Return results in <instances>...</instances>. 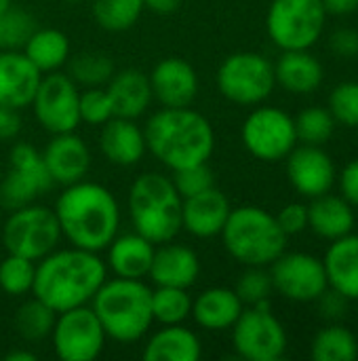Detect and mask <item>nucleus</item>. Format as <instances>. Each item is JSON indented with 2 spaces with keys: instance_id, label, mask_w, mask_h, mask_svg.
<instances>
[{
  "instance_id": "obj_46",
  "label": "nucleus",
  "mask_w": 358,
  "mask_h": 361,
  "mask_svg": "<svg viewBox=\"0 0 358 361\" xmlns=\"http://www.w3.org/2000/svg\"><path fill=\"white\" fill-rule=\"evenodd\" d=\"M340 190H342V197L352 207H358V159L350 161L342 169V173H340Z\"/></svg>"
},
{
  "instance_id": "obj_55",
  "label": "nucleus",
  "mask_w": 358,
  "mask_h": 361,
  "mask_svg": "<svg viewBox=\"0 0 358 361\" xmlns=\"http://www.w3.org/2000/svg\"><path fill=\"white\" fill-rule=\"evenodd\" d=\"M0 222H2V209H0Z\"/></svg>"
},
{
  "instance_id": "obj_15",
  "label": "nucleus",
  "mask_w": 358,
  "mask_h": 361,
  "mask_svg": "<svg viewBox=\"0 0 358 361\" xmlns=\"http://www.w3.org/2000/svg\"><path fill=\"white\" fill-rule=\"evenodd\" d=\"M274 290L293 302H314L327 288L323 260L306 252H283L272 264Z\"/></svg>"
},
{
  "instance_id": "obj_9",
  "label": "nucleus",
  "mask_w": 358,
  "mask_h": 361,
  "mask_svg": "<svg viewBox=\"0 0 358 361\" xmlns=\"http://www.w3.org/2000/svg\"><path fill=\"white\" fill-rule=\"evenodd\" d=\"M232 330V345L247 361H279L287 353V332L270 311V302L243 309Z\"/></svg>"
},
{
  "instance_id": "obj_18",
  "label": "nucleus",
  "mask_w": 358,
  "mask_h": 361,
  "mask_svg": "<svg viewBox=\"0 0 358 361\" xmlns=\"http://www.w3.org/2000/svg\"><path fill=\"white\" fill-rule=\"evenodd\" d=\"M150 85L154 97L165 108H186L198 93V76L181 57H167L158 61L150 74Z\"/></svg>"
},
{
  "instance_id": "obj_27",
  "label": "nucleus",
  "mask_w": 358,
  "mask_h": 361,
  "mask_svg": "<svg viewBox=\"0 0 358 361\" xmlns=\"http://www.w3.org/2000/svg\"><path fill=\"white\" fill-rule=\"evenodd\" d=\"M106 250H108L110 269L116 273V277H124V279L148 277L154 258V243L141 237L139 233L116 235Z\"/></svg>"
},
{
  "instance_id": "obj_7",
  "label": "nucleus",
  "mask_w": 358,
  "mask_h": 361,
  "mask_svg": "<svg viewBox=\"0 0 358 361\" xmlns=\"http://www.w3.org/2000/svg\"><path fill=\"white\" fill-rule=\"evenodd\" d=\"M327 11L321 0H272L266 15L270 40L283 51L317 44L325 30Z\"/></svg>"
},
{
  "instance_id": "obj_49",
  "label": "nucleus",
  "mask_w": 358,
  "mask_h": 361,
  "mask_svg": "<svg viewBox=\"0 0 358 361\" xmlns=\"http://www.w3.org/2000/svg\"><path fill=\"white\" fill-rule=\"evenodd\" d=\"M181 0H143V8H150L158 15H169L179 8Z\"/></svg>"
},
{
  "instance_id": "obj_33",
  "label": "nucleus",
  "mask_w": 358,
  "mask_h": 361,
  "mask_svg": "<svg viewBox=\"0 0 358 361\" xmlns=\"http://www.w3.org/2000/svg\"><path fill=\"white\" fill-rule=\"evenodd\" d=\"M55 319H57V313L46 302H42L40 298L34 296L32 300H27L19 307V311L15 315V328L21 338L36 343V341L46 338L53 332Z\"/></svg>"
},
{
  "instance_id": "obj_50",
  "label": "nucleus",
  "mask_w": 358,
  "mask_h": 361,
  "mask_svg": "<svg viewBox=\"0 0 358 361\" xmlns=\"http://www.w3.org/2000/svg\"><path fill=\"white\" fill-rule=\"evenodd\" d=\"M36 360V355L34 353H30V351H11L8 355H6V361H34Z\"/></svg>"
},
{
  "instance_id": "obj_22",
  "label": "nucleus",
  "mask_w": 358,
  "mask_h": 361,
  "mask_svg": "<svg viewBox=\"0 0 358 361\" xmlns=\"http://www.w3.org/2000/svg\"><path fill=\"white\" fill-rule=\"evenodd\" d=\"M198 273H200V262L194 250L177 243H162V247L154 250L148 277L156 286L188 290L190 286L196 283Z\"/></svg>"
},
{
  "instance_id": "obj_54",
  "label": "nucleus",
  "mask_w": 358,
  "mask_h": 361,
  "mask_svg": "<svg viewBox=\"0 0 358 361\" xmlns=\"http://www.w3.org/2000/svg\"><path fill=\"white\" fill-rule=\"evenodd\" d=\"M0 182H2V169H0Z\"/></svg>"
},
{
  "instance_id": "obj_52",
  "label": "nucleus",
  "mask_w": 358,
  "mask_h": 361,
  "mask_svg": "<svg viewBox=\"0 0 358 361\" xmlns=\"http://www.w3.org/2000/svg\"><path fill=\"white\" fill-rule=\"evenodd\" d=\"M65 2H82V0H65Z\"/></svg>"
},
{
  "instance_id": "obj_1",
  "label": "nucleus",
  "mask_w": 358,
  "mask_h": 361,
  "mask_svg": "<svg viewBox=\"0 0 358 361\" xmlns=\"http://www.w3.org/2000/svg\"><path fill=\"white\" fill-rule=\"evenodd\" d=\"M106 281V264L97 252L70 247L53 250L38 260L32 294L55 313L89 305Z\"/></svg>"
},
{
  "instance_id": "obj_11",
  "label": "nucleus",
  "mask_w": 358,
  "mask_h": 361,
  "mask_svg": "<svg viewBox=\"0 0 358 361\" xmlns=\"http://www.w3.org/2000/svg\"><path fill=\"white\" fill-rule=\"evenodd\" d=\"M243 144L260 161L274 163L287 159L298 146L295 121L281 108L264 106L253 110L243 123Z\"/></svg>"
},
{
  "instance_id": "obj_6",
  "label": "nucleus",
  "mask_w": 358,
  "mask_h": 361,
  "mask_svg": "<svg viewBox=\"0 0 358 361\" xmlns=\"http://www.w3.org/2000/svg\"><path fill=\"white\" fill-rule=\"evenodd\" d=\"M222 237L228 254L245 267H270L287 250L276 216L255 205L232 209Z\"/></svg>"
},
{
  "instance_id": "obj_10",
  "label": "nucleus",
  "mask_w": 358,
  "mask_h": 361,
  "mask_svg": "<svg viewBox=\"0 0 358 361\" xmlns=\"http://www.w3.org/2000/svg\"><path fill=\"white\" fill-rule=\"evenodd\" d=\"M274 85V66L253 51H241L226 57L217 70V87L222 95L241 106L262 104L270 97Z\"/></svg>"
},
{
  "instance_id": "obj_30",
  "label": "nucleus",
  "mask_w": 358,
  "mask_h": 361,
  "mask_svg": "<svg viewBox=\"0 0 358 361\" xmlns=\"http://www.w3.org/2000/svg\"><path fill=\"white\" fill-rule=\"evenodd\" d=\"M25 57L42 72H55L70 59V40L59 30H36L23 47Z\"/></svg>"
},
{
  "instance_id": "obj_21",
  "label": "nucleus",
  "mask_w": 358,
  "mask_h": 361,
  "mask_svg": "<svg viewBox=\"0 0 358 361\" xmlns=\"http://www.w3.org/2000/svg\"><path fill=\"white\" fill-rule=\"evenodd\" d=\"M106 93L110 97L114 116L133 118V121L141 116L154 99L150 76H146L135 68L114 72V76L108 80Z\"/></svg>"
},
{
  "instance_id": "obj_13",
  "label": "nucleus",
  "mask_w": 358,
  "mask_h": 361,
  "mask_svg": "<svg viewBox=\"0 0 358 361\" xmlns=\"http://www.w3.org/2000/svg\"><path fill=\"white\" fill-rule=\"evenodd\" d=\"M51 334L55 353L63 361H93L106 343V332L95 311L87 305L57 313Z\"/></svg>"
},
{
  "instance_id": "obj_35",
  "label": "nucleus",
  "mask_w": 358,
  "mask_h": 361,
  "mask_svg": "<svg viewBox=\"0 0 358 361\" xmlns=\"http://www.w3.org/2000/svg\"><path fill=\"white\" fill-rule=\"evenodd\" d=\"M68 76L76 85H84L89 89L101 87V85H108V80L114 76V61L108 55L97 53V51L80 53L70 59Z\"/></svg>"
},
{
  "instance_id": "obj_25",
  "label": "nucleus",
  "mask_w": 358,
  "mask_h": 361,
  "mask_svg": "<svg viewBox=\"0 0 358 361\" xmlns=\"http://www.w3.org/2000/svg\"><path fill=\"white\" fill-rule=\"evenodd\" d=\"M243 309L245 305L230 288H209L200 292L196 300H192L194 322L209 332L230 330L241 317Z\"/></svg>"
},
{
  "instance_id": "obj_29",
  "label": "nucleus",
  "mask_w": 358,
  "mask_h": 361,
  "mask_svg": "<svg viewBox=\"0 0 358 361\" xmlns=\"http://www.w3.org/2000/svg\"><path fill=\"white\" fill-rule=\"evenodd\" d=\"M203 353L198 336L181 324L165 326L143 347L146 361H196Z\"/></svg>"
},
{
  "instance_id": "obj_43",
  "label": "nucleus",
  "mask_w": 358,
  "mask_h": 361,
  "mask_svg": "<svg viewBox=\"0 0 358 361\" xmlns=\"http://www.w3.org/2000/svg\"><path fill=\"white\" fill-rule=\"evenodd\" d=\"M276 220H279V224H281V228H283V233L287 237L300 235V233H304L308 228V205H304V203H287L279 212Z\"/></svg>"
},
{
  "instance_id": "obj_39",
  "label": "nucleus",
  "mask_w": 358,
  "mask_h": 361,
  "mask_svg": "<svg viewBox=\"0 0 358 361\" xmlns=\"http://www.w3.org/2000/svg\"><path fill=\"white\" fill-rule=\"evenodd\" d=\"M234 292L241 298V302L247 307L266 305V302H270V294L274 292L272 277L268 271H264V267H249L238 277Z\"/></svg>"
},
{
  "instance_id": "obj_2",
  "label": "nucleus",
  "mask_w": 358,
  "mask_h": 361,
  "mask_svg": "<svg viewBox=\"0 0 358 361\" xmlns=\"http://www.w3.org/2000/svg\"><path fill=\"white\" fill-rule=\"evenodd\" d=\"M61 235L80 250L101 252L118 235L120 209L114 195L97 182L65 186L55 203Z\"/></svg>"
},
{
  "instance_id": "obj_23",
  "label": "nucleus",
  "mask_w": 358,
  "mask_h": 361,
  "mask_svg": "<svg viewBox=\"0 0 358 361\" xmlns=\"http://www.w3.org/2000/svg\"><path fill=\"white\" fill-rule=\"evenodd\" d=\"M99 148L110 163L120 167H131L139 163L143 152L148 150L143 129H139L133 118L120 116H112L108 123H103Z\"/></svg>"
},
{
  "instance_id": "obj_14",
  "label": "nucleus",
  "mask_w": 358,
  "mask_h": 361,
  "mask_svg": "<svg viewBox=\"0 0 358 361\" xmlns=\"http://www.w3.org/2000/svg\"><path fill=\"white\" fill-rule=\"evenodd\" d=\"M80 93L76 82L61 72H46V76L40 78V85L36 89V95L32 99L34 114L38 123L49 133H65L74 131L80 123V110H78Z\"/></svg>"
},
{
  "instance_id": "obj_16",
  "label": "nucleus",
  "mask_w": 358,
  "mask_h": 361,
  "mask_svg": "<svg viewBox=\"0 0 358 361\" xmlns=\"http://www.w3.org/2000/svg\"><path fill=\"white\" fill-rule=\"evenodd\" d=\"M287 176L302 197L314 199L333 188L335 165L321 146L304 144L287 154Z\"/></svg>"
},
{
  "instance_id": "obj_4",
  "label": "nucleus",
  "mask_w": 358,
  "mask_h": 361,
  "mask_svg": "<svg viewBox=\"0 0 358 361\" xmlns=\"http://www.w3.org/2000/svg\"><path fill=\"white\" fill-rule=\"evenodd\" d=\"M91 302L106 336L118 343L139 341L154 324L152 290L141 279H106Z\"/></svg>"
},
{
  "instance_id": "obj_5",
  "label": "nucleus",
  "mask_w": 358,
  "mask_h": 361,
  "mask_svg": "<svg viewBox=\"0 0 358 361\" xmlns=\"http://www.w3.org/2000/svg\"><path fill=\"white\" fill-rule=\"evenodd\" d=\"M181 195L171 178L141 173L129 190V214L135 233L154 245L169 243L181 231Z\"/></svg>"
},
{
  "instance_id": "obj_28",
  "label": "nucleus",
  "mask_w": 358,
  "mask_h": 361,
  "mask_svg": "<svg viewBox=\"0 0 358 361\" xmlns=\"http://www.w3.org/2000/svg\"><path fill=\"white\" fill-rule=\"evenodd\" d=\"M354 209L344 197L321 195L314 197L308 205V228H312L319 237L333 241L354 231Z\"/></svg>"
},
{
  "instance_id": "obj_20",
  "label": "nucleus",
  "mask_w": 358,
  "mask_h": 361,
  "mask_svg": "<svg viewBox=\"0 0 358 361\" xmlns=\"http://www.w3.org/2000/svg\"><path fill=\"white\" fill-rule=\"evenodd\" d=\"M232 207L222 190L215 186L184 199L181 203V228L198 239L222 235Z\"/></svg>"
},
{
  "instance_id": "obj_12",
  "label": "nucleus",
  "mask_w": 358,
  "mask_h": 361,
  "mask_svg": "<svg viewBox=\"0 0 358 361\" xmlns=\"http://www.w3.org/2000/svg\"><path fill=\"white\" fill-rule=\"evenodd\" d=\"M8 161L11 169L0 182V207L15 212L44 195L53 186V178L46 171L42 154L25 142L13 146Z\"/></svg>"
},
{
  "instance_id": "obj_24",
  "label": "nucleus",
  "mask_w": 358,
  "mask_h": 361,
  "mask_svg": "<svg viewBox=\"0 0 358 361\" xmlns=\"http://www.w3.org/2000/svg\"><path fill=\"white\" fill-rule=\"evenodd\" d=\"M323 267L327 283L348 300L358 298V235L348 233L333 239L325 252Z\"/></svg>"
},
{
  "instance_id": "obj_38",
  "label": "nucleus",
  "mask_w": 358,
  "mask_h": 361,
  "mask_svg": "<svg viewBox=\"0 0 358 361\" xmlns=\"http://www.w3.org/2000/svg\"><path fill=\"white\" fill-rule=\"evenodd\" d=\"M36 30V19L21 8L8 6L4 13H0V44L8 51L23 49Z\"/></svg>"
},
{
  "instance_id": "obj_41",
  "label": "nucleus",
  "mask_w": 358,
  "mask_h": 361,
  "mask_svg": "<svg viewBox=\"0 0 358 361\" xmlns=\"http://www.w3.org/2000/svg\"><path fill=\"white\" fill-rule=\"evenodd\" d=\"M171 180H173L177 192L181 195V199L194 197V195H198V192L215 186L213 171L209 169L207 163H196V165L177 169V171H173V178Z\"/></svg>"
},
{
  "instance_id": "obj_34",
  "label": "nucleus",
  "mask_w": 358,
  "mask_h": 361,
  "mask_svg": "<svg viewBox=\"0 0 358 361\" xmlns=\"http://www.w3.org/2000/svg\"><path fill=\"white\" fill-rule=\"evenodd\" d=\"M143 0H93V17L108 32H124L137 23Z\"/></svg>"
},
{
  "instance_id": "obj_26",
  "label": "nucleus",
  "mask_w": 358,
  "mask_h": 361,
  "mask_svg": "<svg viewBox=\"0 0 358 361\" xmlns=\"http://www.w3.org/2000/svg\"><path fill=\"white\" fill-rule=\"evenodd\" d=\"M274 78L285 91L295 95H308L321 87L323 66L308 49L283 51L274 66Z\"/></svg>"
},
{
  "instance_id": "obj_3",
  "label": "nucleus",
  "mask_w": 358,
  "mask_h": 361,
  "mask_svg": "<svg viewBox=\"0 0 358 361\" xmlns=\"http://www.w3.org/2000/svg\"><path fill=\"white\" fill-rule=\"evenodd\" d=\"M146 148L171 171L207 163L215 133L207 116L186 108H162L150 116L146 129Z\"/></svg>"
},
{
  "instance_id": "obj_31",
  "label": "nucleus",
  "mask_w": 358,
  "mask_h": 361,
  "mask_svg": "<svg viewBox=\"0 0 358 361\" xmlns=\"http://www.w3.org/2000/svg\"><path fill=\"white\" fill-rule=\"evenodd\" d=\"M310 355L317 361H354L358 357L357 336L340 324H329L314 336Z\"/></svg>"
},
{
  "instance_id": "obj_45",
  "label": "nucleus",
  "mask_w": 358,
  "mask_h": 361,
  "mask_svg": "<svg viewBox=\"0 0 358 361\" xmlns=\"http://www.w3.org/2000/svg\"><path fill=\"white\" fill-rule=\"evenodd\" d=\"M329 47L335 55L352 59L358 55V32L354 27H340L331 34Z\"/></svg>"
},
{
  "instance_id": "obj_19",
  "label": "nucleus",
  "mask_w": 358,
  "mask_h": 361,
  "mask_svg": "<svg viewBox=\"0 0 358 361\" xmlns=\"http://www.w3.org/2000/svg\"><path fill=\"white\" fill-rule=\"evenodd\" d=\"M42 72L19 51L0 53V106L25 108L32 106Z\"/></svg>"
},
{
  "instance_id": "obj_32",
  "label": "nucleus",
  "mask_w": 358,
  "mask_h": 361,
  "mask_svg": "<svg viewBox=\"0 0 358 361\" xmlns=\"http://www.w3.org/2000/svg\"><path fill=\"white\" fill-rule=\"evenodd\" d=\"M152 315L162 326L184 324L192 315V298L186 288L156 286L152 292Z\"/></svg>"
},
{
  "instance_id": "obj_51",
  "label": "nucleus",
  "mask_w": 358,
  "mask_h": 361,
  "mask_svg": "<svg viewBox=\"0 0 358 361\" xmlns=\"http://www.w3.org/2000/svg\"><path fill=\"white\" fill-rule=\"evenodd\" d=\"M11 6V0H0V13H4Z\"/></svg>"
},
{
  "instance_id": "obj_40",
  "label": "nucleus",
  "mask_w": 358,
  "mask_h": 361,
  "mask_svg": "<svg viewBox=\"0 0 358 361\" xmlns=\"http://www.w3.org/2000/svg\"><path fill=\"white\" fill-rule=\"evenodd\" d=\"M335 123L358 129V82L348 80L340 82L329 95V108Z\"/></svg>"
},
{
  "instance_id": "obj_17",
  "label": "nucleus",
  "mask_w": 358,
  "mask_h": 361,
  "mask_svg": "<svg viewBox=\"0 0 358 361\" xmlns=\"http://www.w3.org/2000/svg\"><path fill=\"white\" fill-rule=\"evenodd\" d=\"M42 161L53 178V184L70 186L87 176L91 167V152L82 137H78L74 131H65L53 135L42 152Z\"/></svg>"
},
{
  "instance_id": "obj_48",
  "label": "nucleus",
  "mask_w": 358,
  "mask_h": 361,
  "mask_svg": "<svg viewBox=\"0 0 358 361\" xmlns=\"http://www.w3.org/2000/svg\"><path fill=\"white\" fill-rule=\"evenodd\" d=\"M327 15H350L358 8V0H321Z\"/></svg>"
},
{
  "instance_id": "obj_44",
  "label": "nucleus",
  "mask_w": 358,
  "mask_h": 361,
  "mask_svg": "<svg viewBox=\"0 0 358 361\" xmlns=\"http://www.w3.org/2000/svg\"><path fill=\"white\" fill-rule=\"evenodd\" d=\"M319 313L325 322L329 324H338L346 317V311H348V298L342 296L340 292H335L333 288H327L319 298Z\"/></svg>"
},
{
  "instance_id": "obj_47",
  "label": "nucleus",
  "mask_w": 358,
  "mask_h": 361,
  "mask_svg": "<svg viewBox=\"0 0 358 361\" xmlns=\"http://www.w3.org/2000/svg\"><path fill=\"white\" fill-rule=\"evenodd\" d=\"M21 131V116L15 108L0 106V142L15 140Z\"/></svg>"
},
{
  "instance_id": "obj_53",
  "label": "nucleus",
  "mask_w": 358,
  "mask_h": 361,
  "mask_svg": "<svg viewBox=\"0 0 358 361\" xmlns=\"http://www.w3.org/2000/svg\"><path fill=\"white\" fill-rule=\"evenodd\" d=\"M2 51H4V47H2V44H0V53H2Z\"/></svg>"
},
{
  "instance_id": "obj_42",
  "label": "nucleus",
  "mask_w": 358,
  "mask_h": 361,
  "mask_svg": "<svg viewBox=\"0 0 358 361\" xmlns=\"http://www.w3.org/2000/svg\"><path fill=\"white\" fill-rule=\"evenodd\" d=\"M78 110H80V121L89 125H103L114 116L110 97L101 87H91L84 93H80Z\"/></svg>"
},
{
  "instance_id": "obj_36",
  "label": "nucleus",
  "mask_w": 358,
  "mask_h": 361,
  "mask_svg": "<svg viewBox=\"0 0 358 361\" xmlns=\"http://www.w3.org/2000/svg\"><path fill=\"white\" fill-rule=\"evenodd\" d=\"M295 121V133L302 144L310 146H323L335 131V118L327 108H306L298 114Z\"/></svg>"
},
{
  "instance_id": "obj_8",
  "label": "nucleus",
  "mask_w": 358,
  "mask_h": 361,
  "mask_svg": "<svg viewBox=\"0 0 358 361\" xmlns=\"http://www.w3.org/2000/svg\"><path fill=\"white\" fill-rule=\"evenodd\" d=\"M61 228L53 209L44 205H25L6 218L2 224V243L8 254L30 258L34 262L57 250Z\"/></svg>"
},
{
  "instance_id": "obj_56",
  "label": "nucleus",
  "mask_w": 358,
  "mask_h": 361,
  "mask_svg": "<svg viewBox=\"0 0 358 361\" xmlns=\"http://www.w3.org/2000/svg\"><path fill=\"white\" fill-rule=\"evenodd\" d=\"M357 315H358V298H357Z\"/></svg>"
},
{
  "instance_id": "obj_37",
  "label": "nucleus",
  "mask_w": 358,
  "mask_h": 361,
  "mask_svg": "<svg viewBox=\"0 0 358 361\" xmlns=\"http://www.w3.org/2000/svg\"><path fill=\"white\" fill-rule=\"evenodd\" d=\"M36 277V262L17 254H8L0 262V288L8 296H23L32 292Z\"/></svg>"
}]
</instances>
